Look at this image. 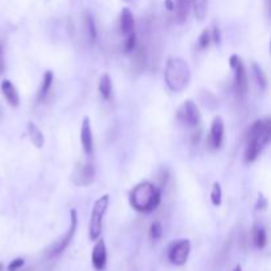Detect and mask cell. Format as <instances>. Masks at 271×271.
I'll return each instance as SVG.
<instances>
[{
  "label": "cell",
  "instance_id": "obj_17",
  "mask_svg": "<svg viewBox=\"0 0 271 271\" xmlns=\"http://www.w3.org/2000/svg\"><path fill=\"white\" fill-rule=\"evenodd\" d=\"M53 79H54L53 72H52V70H47V72L44 73V77H43V84H41L40 86V90H38V94H37L38 102L44 101L45 98L48 97V94L51 92L52 85H53Z\"/></svg>",
  "mask_w": 271,
  "mask_h": 271
},
{
  "label": "cell",
  "instance_id": "obj_20",
  "mask_svg": "<svg viewBox=\"0 0 271 271\" xmlns=\"http://www.w3.org/2000/svg\"><path fill=\"white\" fill-rule=\"evenodd\" d=\"M252 72L253 76H254V79H256L257 86L259 88L261 92H265L266 88H267V78H266L265 73L262 72L261 67H259L257 62L252 64Z\"/></svg>",
  "mask_w": 271,
  "mask_h": 271
},
{
  "label": "cell",
  "instance_id": "obj_12",
  "mask_svg": "<svg viewBox=\"0 0 271 271\" xmlns=\"http://www.w3.org/2000/svg\"><path fill=\"white\" fill-rule=\"evenodd\" d=\"M81 138L82 147L86 155H93L94 152V143H93V131H92V124H90V119L88 117L84 118L81 124Z\"/></svg>",
  "mask_w": 271,
  "mask_h": 271
},
{
  "label": "cell",
  "instance_id": "obj_28",
  "mask_svg": "<svg viewBox=\"0 0 271 271\" xmlns=\"http://www.w3.org/2000/svg\"><path fill=\"white\" fill-rule=\"evenodd\" d=\"M211 38L213 41H215L216 44H218L221 41V33H220V29L217 28V27H213V28L211 29Z\"/></svg>",
  "mask_w": 271,
  "mask_h": 271
},
{
  "label": "cell",
  "instance_id": "obj_5",
  "mask_svg": "<svg viewBox=\"0 0 271 271\" xmlns=\"http://www.w3.org/2000/svg\"><path fill=\"white\" fill-rule=\"evenodd\" d=\"M176 118L183 126L188 129L197 127L201 122V114H200L197 105L192 99H186L181 103V106L176 111Z\"/></svg>",
  "mask_w": 271,
  "mask_h": 271
},
{
  "label": "cell",
  "instance_id": "obj_13",
  "mask_svg": "<svg viewBox=\"0 0 271 271\" xmlns=\"http://www.w3.org/2000/svg\"><path fill=\"white\" fill-rule=\"evenodd\" d=\"M0 90L3 93V97L6 98V101L8 102L10 106L12 108H19L20 105V95L16 86L13 85L10 79H4L0 85Z\"/></svg>",
  "mask_w": 271,
  "mask_h": 271
},
{
  "label": "cell",
  "instance_id": "obj_27",
  "mask_svg": "<svg viewBox=\"0 0 271 271\" xmlns=\"http://www.w3.org/2000/svg\"><path fill=\"white\" fill-rule=\"evenodd\" d=\"M26 263V261L23 258H16L11 262L10 265H8V271H17L20 267H23Z\"/></svg>",
  "mask_w": 271,
  "mask_h": 271
},
{
  "label": "cell",
  "instance_id": "obj_21",
  "mask_svg": "<svg viewBox=\"0 0 271 271\" xmlns=\"http://www.w3.org/2000/svg\"><path fill=\"white\" fill-rule=\"evenodd\" d=\"M191 4L193 6L196 19L199 22H204L208 13V0H191Z\"/></svg>",
  "mask_w": 271,
  "mask_h": 271
},
{
  "label": "cell",
  "instance_id": "obj_2",
  "mask_svg": "<svg viewBox=\"0 0 271 271\" xmlns=\"http://www.w3.org/2000/svg\"><path fill=\"white\" fill-rule=\"evenodd\" d=\"M161 201V192L150 181L139 183L130 192V205L140 213H151Z\"/></svg>",
  "mask_w": 271,
  "mask_h": 271
},
{
  "label": "cell",
  "instance_id": "obj_1",
  "mask_svg": "<svg viewBox=\"0 0 271 271\" xmlns=\"http://www.w3.org/2000/svg\"><path fill=\"white\" fill-rule=\"evenodd\" d=\"M271 138V120L258 119L250 126L249 131L246 134V145L243 152L245 163H253L258 158V155L263 151L268 144Z\"/></svg>",
  "mask_w": 271,
  "mask_h": 271
},
{
  "label": "cell",
  "instance_id": "obj_18",
  "mask_svg": "<svg viewBox=\"0 0 271 271\" xmlns=\"http://www.w3.org/2000/svg\"><path fill=\"white\" fill-rule=\"evenodd\" d=\"M98 90L101 93L102 98L103 99H110L111 93H113V82H111L110 76H109L108 73H105L102 74L101 78H99V84H98Z\"/></svg>",
  "mask_w": 271,
  "mask_h": 271
},
{
  "label": "cell",
  "instance_id": "obj_25",
  "mask_svg": "<svg viewBox=\"0 0 271 271\" xmlns=\"http://www.w3.org/2000/svg\"><path fill=\"white\" fill-rule=\"evenodd\" d=\"M161 236H163V226L159 221H155L150 227V237H151L152 241H158L160 240Z\"/></svg>",
  "mask_w": 271,
  "mask_h": 271
},
{
  "label": "cell",
  "instance_id": "obj_9",
  "mask_svg": "<svg viewBox=\"0 0 271 271\" xmlns=\"http://www.w3.org/2000/svg\"><path fill=\"white\" fill-rule=\"evenodd\" d=\"M233 69L236 70V76H234V90H236L238 97H243V95L247 93V89H249V78H247V72H246V68L242 61H241V58L237 61Z\"/></svg>",
  "mask_w": 271,
  "mask_h": 271
},
{
  "label": "cell",
  "instance_id": "obj_6",
  "mask_svg": "<svg viewBox=\"0 0 271 271\" xmlns=\"http://www.w3.org/2000/svg\"><path fill=\"white\" fill-rule=\"evenodd\" d=\"M77 224H78L77 212L76 209H72V211H70V224L69 227H68L67 233L64 234L60 240L57 241V242H54L53 245L51 246V249L48 252V256L51 257V258L52 257H57L58 254H61L64 250L67 249L68 246L70 245V242H72L73 238H74V234H76L77 231Z\"/></svg>",
  "mask_w": 271,
  "mask_h": 271
},
{
  "label": "cell",
  "instance_id": "obj_3",
  "mask_svg": "<svg viewBox=\"0 0 271 271\" xmlns=\"http://www.w3.org/2000/svg\"><path fill=\"white\" fill-rule=\"evenodd\" d=\"M192 78L190 64L181 57H170L165 64L164 70V81L171 92H183L190 85Z\"/></svg>",
  "mask_w": 271,
  "mask_h": 271
},
{
  "label": "cell",
  "instance_id": "obj_29",
  "mask_svg": "<svg viewBox=\"0 0 271 271\" xmlns=\"http://www.w3.org/2000/svg\"><path fill=\"white\" fill-rule=\"evenodd\" d=\"M267 206V200L265 199V196L258 195V202H257V209H265Z\"/></svg>",
  "mask_w": 271,
  "mask_h": 271
},
{
  "label": "cell",
  "instance_id": "obj_26",
  "mask_svg": "<svg viewBox=\"0 0 271 271\" xmlns=\"http://www.w3.org/2000/svg\"><path fill=\"white\" fill-rule=\"evenodd\" d=\"M211 41H212L211 29H204L201 35H200L199 41H197V43H199V48L200 49H205V48H208L209 44H211Z\"/></svg>",
  "mask_w": 271,
  "mask_h": 271
},
{
  "label": "cell",
  "instance_id": "obj_31",
  "mask_svg": "<svg viewBox=\"0 0 271 271\" xmlns=\"http://www.w3.org/2000/svg\"><path fill=\"white\" fill-rule=\"evenodd\" d=\"M167 8L170 11H172L175 8V6H174V3H172V0H167Z\"/></svg>",
  "mask_w": 271,
  "mask_h": 271
},
{
  "label": "cell",
  "instance_id": "obj_14",
  "mask_svg": "<svg viewBox=\"0 0 271 271\" xmlns=\"http://www.w3.org/2000/svg\"><path fill=\"white\" fill-rule=\"evenodd\" d=\"M119 29L124 37L135 33V20H134L133 12L130 8H123L119 16Z\"/></svg>",
  "mask_w": 271,
  "mask_h": 271
},
{
  "label": "cell",
  "instance_id": "obj_30",
  "mask_svg": "<svg viewBox=\"0 0 271 271\" xmlns=\"http://www.w3.org/2000/svg\"><path fill=\"white\" fill-rule=\"evenodd\" d=\"M4 68H6V62H4V52H3V47L0 44V74L4 72Z\"/></svg>",
  "mask_w": 271,
  "mask_h": 271
},
{
  "label": "cell",
  "instance_id": "obj_32",
  "mask_svg": "<svg viewBox=\"0 0 271 271\" xmlns=\"http://www.w3.org/2000/svg\"><path fill=\"white\" fill-rule=\"evenodd\" d=\"M234 271H242V267H241L240 265H237L236 268H234Z\"/></svg>",
  "mask_w": 271,
  "mask_h": 271
},
{
  "label": "cell",
  "instance_id": "obj_15",
  "mask_svg": "<svg viewBox=\"0 0 271 271\" xmlns=\"http://www.w3.org/2000/svg\"><path fill=\"white\" fill-rule=\"evenodd\" d=\"M27 131H28L29 139H31L36 149H43L45 143V138L43 131H41L33 122L27 123Z\"/></svg>",
  "mask_w": 271,
  "mask_h": 271
},
{
  "label": "cell",
  "instance_id": "obj_7",
  "mask_svg": "<svg viewBox=\"0 0 271 271\" xmlns=\"http://www.w3.org/2000/svg\"><path fill=\"white\" fill-rule=\"evenodd\" d=\"M73 184L77 186H89L94 181L95 179V167L94 164L90 161L78 164L74 171H73L72 176Z\"/></svg>",
  "mask_w": 271,
  "mask_h": 271
},
{
  "label": "cell",
  "instance_id": "obj_16",
  "mask_svg": "<svg viewBox=\"0 0 271 271\" xmlns=\"http://www.w3.org/2000/svg\"><path fill=\"white\" fill-rule=\"evenodd\" d=\"M199 102L201 103V106H204L206 110H216L218 108V105H220V101H218V98L216 97L215 94L209 90H201L199 94Z\"/></svg>",
  "mask_w": 271,
  "mask_h": 271
},
{
  "label": "cell",
  "instance_id": "obj_23",
  "mask_svg": "<svg viewBox=\"0 0 271 271\" xmlns=\"http://www.w3.org/2000/svg\"><path fill=\"white\" fill-rule=\"evenodd\" d=\"M85 26H86V31H88L89 40L95 41V38H97V27H95L94 17H93L89 12L85 13Z\"/></svg>",
  "mask_w": 271,
  "mask_h": 271
},
{
  "label": "cell",
  "instance_id": "obj_4",
  "mask_svg": "<svg viewBox=\"0 0 271 271\" xmlns=\"http://www.w3.org/2000/svg\"><path fill=\"white\" fill-rule=\"evenodd\" d=\"M110 196L103 195L94 202L92 215H90V222H89V238L92 241H97L102 233V222L109 208Z\"/></svg>",
  "mask_w": 271,
  "mask_h": 271
},
{
  "label": "cell",
  "instance_id": "obj_11",
  "mask_svg": "<svg viewBox=\"0 0 271 271\" xmlns=\"http://www.w3.org/2000/svg\"><path fill=\"white\" fill-rule=\"evenodd\" d=\"M92 263L97 271H101L106 267L108 263V250H106V243L103 240L98 238L97 243L94 245V249L92 253Z\"/></svg>",
  "mask_w": 271,
  "mask_h": 271
},
{
  "label": "cell",
  "instance_id": "obj_19",
  "mask_svg": "<svg viewBox=\"0 0 271 271\" xmlns=\"http://www.w3.org/2000/svg\"><path fill=\"white\" fill-rule=\"evenodd\" d=\"M253 242L258 249H263L267 243V233L266 229L261 225H256L253 229Z\"/></svg>",
  "mask_w": 271,
  "mask_h": 271
},
{
  "label": "cell",
  "instance_id": "obj_8",
  "mask_svg": "<svg viewBox=\"0 0 271 271\" xmlns=\"http://www.w3.org/2000/svg\"><path fill=\"white\" fill-rule=\"evenodd\" d=\"M191 242L190 240H179L174 242L168 249V259L172 265L183 266L190 257Z\"/></svg>",
  "mask_w": 271,
  "mask_h": 271
},
{
  "label": "cell",
  "instance_id": "obj_22",
  "mask_svg": "<svg viewBox=\"0 0 271 271\" xmlns=\"http://www.w3.org/2000/svg\"><path fill=\"white\" fill-rule=\"evenodd\" d=\"M190 7H191V0H177L176 3V17L179 24H183L188 17L190 13Z\"/></svg>",
  "mask_w": 271,
  "mask_h": 271
},
{
  "label": "cell",
  "instance_id": "obj_24",
  "mask_svg": "<svg viewBox=\"0 0 271 271\" xmlns=\"http://www.w3.org/2000/svg\"><path fill=\"white\" fill-rule=\"evenodd\" d=\"M211 201L215 206H220L221 202H222V188H221V184L217 183V181L212 186Z\"/></svg>",
  "mask_w": 271,
  "mask_h": 271
},
{
  "label": "cell",
  "instance_id": "obj_10",
  "mask_svg": "<svg viewBox=\"0 0 271 271\" xmlns=\"http://www.w3.org/2000/svg\"><path fill=\"white\" fill-rule=\"evenodd\" d=\"M224 120H222L221 117H215V119L212 120L211 133H209L208 139V144L212 150H218L221 145H222V142H224Z\"/></svg>",
  "mask_w": 271,
  "mask_h": 271
}]
</instances>
